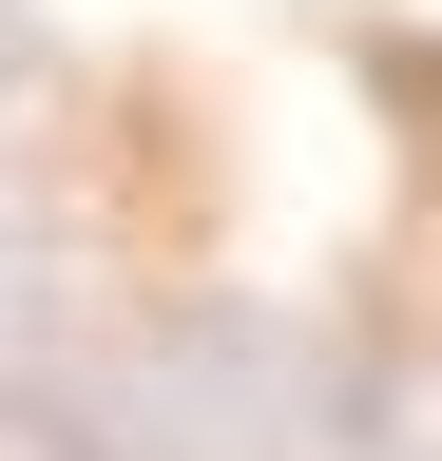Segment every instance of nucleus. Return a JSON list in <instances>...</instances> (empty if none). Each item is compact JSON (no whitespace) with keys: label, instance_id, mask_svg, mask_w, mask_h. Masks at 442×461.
Segmentation results:
<instances>
[]
</instances>
